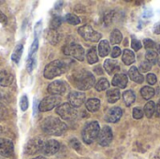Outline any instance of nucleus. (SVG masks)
I'll use <instances>...</instances> for the list:
<instances>
[{
    "instance_id": "nucleus-1",
    "label": "nucleus",
    "mask_w": 160,
    "mask_h": 159,
    "mask_svg": "<svg viewBox=\"0 0 160 159\" xmlns=\"http://www.w3.org/2000/svg\"><path fill=\"white\" fill-rule=\"evenodd\" d=\"M67 125L59 118L49 116L45 118L41 123V129L48 135L61 136L67 131Z\"/></svg>"
},
{
    "instance_id": "nucleus-2",
    "label": "nucleus",
    "mask_w": 160,
    "mask_h": 159,
    "mask_svg": "<svg viewBox=\"0 0 160 159\" xmlns=\"http://www.w3.org/2000/svg\"><path fill=\"white\" fill-rule=\"evenodd\" d=\"M95 82L96 80L94 75L87 70H82L74 75V84L82 91H86L93 87Z\"/></svg>"
},
{
    "instance_id": "nucleus-3",
    "label": "nucleus",
    "mask_w": 160,
    "mask_h": 159,
    "mask_svg": "<svg viewBox=\"0 0 160 159\" xmlns=\"http://www.w3.org/2000/svg\"><path fill=\"white\" fill-rule=\"evenodd\" d=\"M67 65L62 60H54L48 64L45 68L43 75L48 80H52L56 77L61 76L67 71Z\"/></svg>"
},
{
    "instance_id": "nucleus-4",
    "label": "nucleus",
    "mask_w": 160,
    "mask_h": 159,
    "mask_svg": "<svg viewBox=\"0 0 160 159\" xmlns=\"http://www.w3.org/2000/svg\"><path fill=\"white\" fill-rule=\"evenodd\" d=\"M100 127L99 124L96 121L88 123L82 129V141L86 144H91L95 142V140L98 139V136L99 134Z\"/></svg>"
},
{
    "instance_id": "nucleus-5",
    "label": "nucleus",
    "mask_w": 160,
    "mask_h": 159,
    "mask_svg": "<svg viewBox=\"0 0 160 159\" xmlns=\"http://www.w3.org/2000/svg\"><path fill=\"white\" fill-rule=\"evenodd\" d=\"M56 113L66 121H73L77 117V111L68 103H63L56 107Z\"/></svg>"
},
{
    "instance_id": "nucleus-6",
    "label": "nucleus",
    "mask_w": 160,
    "mask_h": 159,
    "mask_svg": "<svg viewBox=\"0 0 160 159\" xmlns=\"http://www.w3.org/2000/svg\"><path fill=\"white\" fill-rule=\"evenodd\" d=\"M43 143L44 141L41 140L40 138H33L29 140L24 145V154L27 156H32L41 153Z\"/></svg>"
},
{
    "instance_id": "nucleus-7",
    "label": "nucleus",
    "mask_w": 160,
    "mask_h": 159,
    "mask_svg": "<svg viewBox=\"0 0 160 159\" xmlns=\"http://www.w3.org/2000/svg\"><path fill=\"white\" fill-rule=\"evenodd\" d=\"M78 32L81 35V37L87 41L98 42L101 37V35L98 32L95 31L90 25H83L80 27L78 29Z\"/></svg>"
},
{
    "instance_id": "nucleus-8",
    "label": "nucleus",
    "mask_w": 160,
    "mask_h": 159,
    "mask_svg": "<svg viewBox=\"0 0 160 159\" xmlns=\"http://www.w3.org/2000/svg\"><path fill=\"white\" fill-rule=\"evenodd\" d=\"M61 102V97L58 96H49L46 97L41 100L38 106V110L40 112H50L53 108H55L57 105H59Z\"/></svg>"
},
{
    "instance_id": "nucleus-9",
    "label": "nucleus",
    "mask_w": 160,
    "mask_h": 159,
    "mask_svg": "<svg viewBox=\"0 0 160 159\" xmlns=\"http://www.w3.org/2000/svg\"><path fill=\"white\" fill-rule=\"evenodd\" d=\"M112 141V131L111 127H104L98 136V142L101 146H108Z\"/></svg>"
},
{
    "instance_id": "nucleus-10",
    "label": "nucleus",
    "mask_w": 160,
    "mask_h": 159,
    "mask_svg": "<svg viewBox=\"0 0 160 159\" xmlns=\"http://www.w3.org/2000/svg\"><path fill=\"white\" fill-rule=\"evenodd\" d=\"M60 149V143L55 140H48L43 143L41 153L45 156H53Z\"/></svg>"
},
{
    "instance_id": "nucleus-11",
    "label": "nucleus",
    "mask_w": 160,
    "mask_h": 159,
    "mask_svg": "<svg viewBox=\"0 0 160 159\" xmlns=\"http://www.w3.org/2000/svg\"><path fill=\"white\" fill-rule=\"evenodd\" d=\"M14 154V145L11 141L0 138V156L10 157Z\"/></svg>"
},
{
    "instance_id": "nucleus-12",
    "label": "nucleus",
    "mask_w": 160,
    "mask_h": 159,
    "mask_svg": "<svg viewBox=\"0 0 160 159\" xmlns=\"http://www.w3.org/2000/svg\"><path fill=\"white\" fill-rule=\"evenodd\" d=\"M68 104L74 108L81 107L85 101V95L80 91H72L68 95Z\"/></svg>"
},
{
    "instance_id": "nucleus-13",
    "label": "nucleus",
    "mask_w": 160,
    "mask_h": 159,
    "mask_svg": "<svg viewBox=\"0 0 160 159\" xmlns=\"http://www.w3.org/2000/svg\"><path fill=\"white\" fill-rule=\"evenodd\" d=\"M66 89H67V86L64 82L54 81L48 85L47 90L52 96H59V95H63L66 92Z\"/></svg>"
},
{
    "instance_id": "nucleus-14",
    "label": "nucleus",
    "mask_w": 160,
    "mask_h": 159,
    "mask_svg": "<svg viewBox=\"0 0 160 159\" xmlns=\"http://www.w3.org/2000/svg\"><path fill=\"white\" fill-rule=\"evenodd\" d=\"M84 49L82 46L77 43H72L69 44V55H71L73 58L79 60V61H83L84 60Z\"/></svg>"
},
{
    "instance_id": "nucleus-15",
    "label": "nucleus",
    "mask_w": 160,
    "mask_h": 159,
    "mask_svg": "<svg viewBox=\"0 0 160 159\" xmlns=\"http://www.w3.org/2000/svg\"><path fill=\"white\" fill-rule=\"evenodd\" d=\"M122 114H123V111L121 110V108H118V107L112 108L108 111V112L106 113L105 119L109 123H116L120 120V118L122 117Z\"/></svg>"
},
{
    "instance_id": "nucleus-16",
    "label": "nucleus",
    "mask_w": 160,
    "mask_h": 159,
    "mask_svg": "<svg viewBox=\"0 0 160 159\" xmlns=\"http://www.w3.org/2000/svg\"><path fill=\"white\" fill-rule=\"evenodd\" d=\"M14 77L11 73L6 70H1L0 71V86L2 87H7L9 86L13 82Z\"/></svg>"
},
{
    "instance_id": "nucleus-17",
    "label": "nucleus",
    "mask_w": 160,
    "mask_h": 159,
    "mask_svg": "<svg viewBox=\"0 0 160 159\" xmlns=\"http://www.w3.org/2000/svg\"><path fill=\"white\" fill-rule=\"evenodd\" d=\"M128 84V77L125 74H116L112 80V85L119 88H126Z\"/></svg>"
},
{
    "instance_id": "nucleus-18",
    "label": "nucleus",
    "mask_w": 160,
    "mask_h": 159,
    "mask_svg": "<svg viewBox=\"0 0 160 159\" xmlns=\"http://www.w3.org/2000/svg\"><path fill=\"white\" fill-rule=\"evenodd\" d=\"M45 37L48 40V42L52 45H56L59 41L60 36L56 30L53 29H48L45 34Z\"/></svg>"
},
{
    "instance_id": "nucleus-19",
    "label": "nucleus",
    "mask_w": 160,
    "mask_h": 159,
    "mask_svg": "<svg viewBox=\"0 0 160 159\" xmlns=\"http://www.w3.org/2000/svg\"><path fill=\"white\" fill-rule=\"evenodd\" d=\"M104 68L109 74H112L114 72H118L119 67L116 61L112 60V59H107L104 62Z\"/></svg>"
},
{
    "instance_id": "nucleus-20",
    "label": "nucleus",
    "mask_w": 160,
    "mask_h": 159,
    "mask_svg": "<svg viewBox=\"0 0 160 159\" xmlns=\"http://www.w3.org/2000/svg\"><path fill=\"white\" fill-rule=\"evenodd\" d=\"M128 75H129V78L137 83H142L144 80L143 76L140 73V71L138 70L136 67H131V68L128 71Z\"/></svg>"
},
{
    "instance_id": "nucleus-21",
    "label": "nucleus",
    "mask_w": 160,
    "mask_h": 159,
    "mask_svg": "<svg viewBox=\"0 0 160 159\" xmlns=\"http://www.w3.org/2000/svg\"><path fill=\"white\" fill-rule=\"evenodd\" d=\"M86 109L91 112H96L100 108V101L98 98H90L85 103Z\"/></svg>"
},
{
    "instance_id": "nucleus-22",
    "label": "nucleus",
    "mask_w": 160,
    "mask_h": 159,
    "mask_svg": "<svg viewBox=\"0 0 160 159\" xmlns=\"http://www.w3.org/2000/svg\"><path fill=\"white\" fill-rule=\"evenodd\" d=\"M22 52H23V46L22 44H18L12 54H11V60L15 63V64H19L20 60H21V57H22Z\"/></svg>"
},
{
    "instance_id": "nucleus-23",
    "label": "nucleus",
    "mask_w": 160,
    "mask_h": 159,
    "mask_svg": "<svg viewBox=\"0 0 160 159\" xmlns=\"http://www.w3.org/2000/svg\"><path fill=\"white\" fill-rule=\"evenodd\" d=\"M120 98V91L116 88L110 89L107 92V99L110 103H115Z\"/></svg>"
},
{
    "instance_id": "nucleus-24",
    "label": "nucleus",
    "mask_w": 160,
    "mask_h": 159,
    "mask_svg": "<svg viewBox=\"0 0 160 159\" xmlns=\"http://www.w3.org/2000/svg\"><path fill=\"white\" fill-rule=\"evenodd\" d=\"M110 44L107 40H101L98 45V52L101 57H105L110 52Z\"/></svg>"
},
{
    "instance_id": "nucleus-25",
    "label": "nucleus",
    "mask_w": 160,
    "mask_h": 159,
    "mask_svg": "<svg viewBox=\"0 0 160 159\" xmlns=\"http://www.w3.org/2000/svg\"><path fill=\"white\" fill-rule=\"evenodd\" d=\"M123 62L125 63V65H131L134 63L135 61V55L133 53V52H131L130 50H125L124 53H123V57H122Z\"/></svg>"
},
{
    "instance_id": "nucleus-26",
    "label": "nucleus",
    "mask_w": 160,
    "mask_h": 159,
    "mask_svg": "<svg viewBox=\"0 0 160 159\" xmlns=\"http://www.w3.org/2000/svg\"><path fill=\"white\" fill-rule=\"evenodd\" d=\"M155 112H156V104L154 103V101L147 102L144 106V113L146 117L151 118L154 115Z\"/></svg>"
},
{
    "instance_id": "nucleus-27",
    "label": "nucleus",
    "mask_w": 160,
    "mask_h": 159,
    "mask_svg": "<svg viewBox=\"0 0 160 159\" xmlns=\"http://www.w3.org/2000/svg\"><path fill=\"white\" fill-rule=\"evenodd\" d=\"M123 97H124V101H125L127 106H130L135 101V94L131 90L126 91L123 95Z\"/></svg>"
},
{
    "instance_id": "nucleus-28",
    "label": "nucleus",
    "mask_w": 160,
    "mask_h": 159,
    "mask_svg": "<svg viewBox=\"0 0 160 159\" xmlns=\"http://www.w3.org/2000/svg\"><path fill=\"white\" fill-rule=\"evenodd\" d=\"M155 90L150 86H144L141 90V94L144 99H150L155 96Z\"/></svg>"
},
{
    "instance_id": "nucleus-29",
    "label": "nucleus",
    "mask_w": 160,
    "mask_h": 159,
    "mask_svg": "<svg viewBox=\"0 0 160 159\" xmlns=\"http://www.w3.org/2000/svg\"><path fill=\"white\" fill-rule=\"evenodd\" d=\"M122 38H123V37H122L121 32L118 29H114L111 34L110 40H111L112 44H118L122 41Z\"/></svg>"
},
{
    "instance_id": "nucleus-30",
    "label": "nucleus",
    "mask_w": 160,
    "mask_h": 159,
    "mask_svg": "<svg viewBox=\"0 0 160 159\" xmlns=\"http://www.w3.org/2000/svg\"><path fill=\"white\" fill-rule=\"evenodd\" d=\"M87 61L89 64H95L98 61V53H97V51H96V48H91L88 52H87Z\"/></svg>"
},
{
    "instance_id": "nucleus-31",
    "label": "nucleus",
    "mask_w": 160,
    "mask_h": 159,
    "mask_svg": "<svg viewBox=\"0 0 160 159\" xmlns=\"http://www.w3.org/2000/svg\"><path fill=\"white\" fill-rule=\"evenodd\" d=\"M109 87H110V83H109L108 80L105 79V78L100 79V80L96 83V90L98 91V92L104 91V90L108 89Z\"/></svg>"
},
{
    "instance_id": "nucleus-32",
    "label": "nucleus",
    "mask_w": 160,
    "mask_h": 159,
    "mask_svg": "<svg viewBox=\"0 0 160 159\" xmlns=\"http://www.w3.org/2000/svg\"><path fill=\"white\" fill-rule=\"evenodd\" d=\"M65 19H66V21H67L68 23H70V24H72V25H77V24H79V23L81 22L80 18H79L77 15L73 14V13H68V14H67L66 17H65Z\"/></svg>"
},
{
    "instance_id": "nucleus-33",
    "label": "nucleus",
    "mask_w": 160,
    "mask_h": 159,
    "mask_svg": "<svg viewBox=\"0 0 160 159\" xmlns=\"http://www.w3.org/2000/svg\"><path fill=\"white\" fill-rule=\"evenodd\" d=\"M62 23V20L61 17L59 16H54L52 20H51V23H50V29H53L56 30Z\"/></svg>"
},
{
    "instance_id": "nucleus-34",
    "label": "nucleus",
    "mask_w": 160,
    "mask_h": 159,
    "mask_svg": "<svg viewBox=\"0 0 160 159\" xmlns=\"http://www.w3.org/2000/svg\"><path fill=\"white\" fill-rule=\"evenodd\" d=\"M28 107H29L28 97L26 95H23L20 99V108L22 110V112H26L28 110Z\"/></svg>"
},
{
    "instance_id": "nucleus-35",
    "label": "nucleus",
    "mask_w": 160,
    "mask_h": 159,
    "mask_svg": "<svg viewBox=\"0 0 160 159\" xmlns=\"http://www.w3.org/2000/svg\"><path fill=\"white\" fill-rule=\"evenodd\" d=\"M158 60V53L154 51H148L146 53V61L151 64H155Z\"/></svg>"
},
{
    "instance_id": "nucleus-36",
    "label": "nucleus",
    "mask_w": 160,
    "mask_h": 159,
    "mask_svg": "<svg viewBox=\"0 0 160 159\" xmlns=\"http://www.w3.org/2000/svg\"><path fill=\"white\" fill-rule=\"evenodd\" d=\"M38 38L35 37V39L30 47V50H29V57H33L35 55V53L38 52Z\"/></svg>"
},
{
    "instance_id": "nucleus-37",
    "label": "nucleus",
    "mask_w": 160,
    "mask_h": 159,
    "mask_svg": "<svg viewBox=\"0 0 160 159\" xmlns=\"http://www.w3.org/2000/svg\"><path fill=\"white\" fill-rule=\"evenodd\" d=\"M36 59H35V57L33 56V57H28V59H27V62H26V69H27V71L29 72V73H31L32 71H33V69L35 68V67H36Z\"/></svg>"
},
{
    "instance_id": "nucleus-38",
    "label": "nucleus",
    "mask_w": 160,
    "mask_h": 159,
    "mask_svg": "<svg viewBox=\"0 0 160 159\" xmlns=\"http://www.w3.org/2000/svg\"><path fill=\"white\" fill-rule=\"evenodd\" d=\"M151 68H152V64L149 63L148 61L142 62V65H141V67H140V70L142 72H148Z\"/></svg>"
},
{
    "instance_id": "nucleus-39",
    "label": "nucleus",
    "mask_w": 160,
    "mask_h": 159,
    "mask_svg": "<svg viewBox=\"0 0 160 159\" xmlns=\"http://www.w3.org/2000/svg\"><path fill=\"white\" fill-rule=\"evenodd\" d=\"M143 116V112L141 108H135L133 110V117L135 119H141Z\"/></svg>"
},
{
    "instance_id": "nucleus-40",
    "label": "nucleus",
    "mask_w": 160,
    "mask_h": 159,
    "mask_svg": "<svg viewBox=\"0 0 160 159\" xmlns=\"http://www.w3.org/2000/svg\"><path fill=\"white\" fill-rule=\"evenodd\" d=\"M131 47H132L133 50L139 51V50L142 49V42H141V41H139V40H137V39H133V40L131 41Z\"/></svg>"
},
{
    "instance_id": "nucleus-41",
    "label": "nucleus",
    "mask_w": 160,
    "mask_h": 159,
    "mask_svg": "<svg viewBox=\"0 0 160 159\" xmlns=\"http://www.w3.org/2000/svg\"><path fill=\"white\" fill-rule=\"evenodd\" d=\"M143 42H144V47H145L146 49H153V48L156 46V43H155L152 39H150V38L144 39Z\"/></svg>"
},
{
    "instance_id": "nucleus-42",
    "label": "nucleus",
    "mask_w": 160,
    "mask_h": 159,
    "mask_svg": "<svg viewBox=\"0 0 160 159\" xmlns=\"http://www.w3.org/2000/svg\"><path fill=\"white\" fill-rule=\"evenodd\" d=\"M146 79H147V82H148L149 84L154 85V84L157 82V76H156L155 74H153V73H149V74L147 75Z\"/></svg>"
},
{
    "instance_id": "nucleus-43",
    "label": "nucleus",
    "mask_w": 160,
    "mask_h": 159,
    "mask_svg": "<svg viewBox=\"0 0 160 159\" xmlns=\"http://www.w3.org/2000/svg\"><path fill=\"white\" fill-rule=\"evenodd\" d=\"M70 145H71V147H72L73 149H75V150H77V151H79L80 148H81V143L79 142V141H78L77 139H72V140L70 141Z\"/></svg>"
},
{
    "instance_id": "nucleus-44",
    "label": "nucleus",
    "mask_w": 160,
    "mask_h": 159,
    "mask_svg": "<svg viewBox=\"0 0 160 159\" xmlns=\"http://www.w3.org/2000/svg\"><path fill=\"white\" fill-rule=\"evenodd\" d=\"M120 54H121V50H120V48H119V47H114V48L112 49V57L116 58V57H118Z\"/></svg>"
},
{
    "instance_id": "nucleus-45",
    "label": "nucleus",
    "mask_w": 160,
    "mask_h": 159,
    "mask_svg": "<svg viewBox=\"0 0 160 159\" xmlns=\"http://www.w3.org/2000/svg\"><path fill=\"white\" fill-rule=\"evenodd\" d=\"M6 115H7V109L5 108V106L3 104L0 103V119L5 118Z\"/></svg>"
},
{
    "instance_id": "nucleus-46",
    "label": "nucleus",
    "mask_w": 160,
    "mask_h": 159,
    "mask_svg": "<svg viewBox=\"0 0 160 159\" xmlns=\"http://www.w3.org/2000/svg\"><path fill=\"white\" fill-rule=\"evenodd\" d=\"M0 22L4 25H6L8 23V18L2 11H0Z\"/></svg>"
},
{
    "instance_id": "nucleus-47",
    "label": "nucleus",
    "mask_w": 160,
    "mask_h": 159,
    "mask_svg": "<svg viewBox=\"0 0 160 159\" xmlns=\"http://www.w3.org/2000/svg\"><path fill=\"white\" fill-rule=\"evenodd\" d=\"M154 32L156 34H160V22L156 23V25L154 26Z\"/></svg>"
},
{
    "instance_id": "nucleus-48",
    "label": "nucleus",
    "mask_w": 160,
    "mask_h": 159,
    "mask_svg": "<svg viewBox=\"0 0 160 159\" xmlns=\"http://www.w3.org/2000/svg\"><path fill=\"white\" fill-rule=\"evenodd\" d=\"M156 112H157V116L160 117V100L158 101V105H157V108H156Z\"/></svg>"
},
{
    "instance_id": "nucleus-49",
    "label": "nucleus",
    "mask_w": 160,
    "mask_h": 159,
    "mask_svg": "<svg viewBox=\"0 0 160 159\" xmlns=\"http://www.w3.org/2000/svg\"><path fill=\"white\" fill-rule=\"evenodd\" d=\"M32 159H46L44 157H35V158H32Z\"/></svg>"
},
{
    "instance_id": "nucleus-50",
    "label": "nucleus",
    "mask_w": 160,
    "mask_h": 159,
    "mask_svg": "<svg viewBox=\"0 0 160 159\" xmlns=\"http://www.w3.org/2000/svg\"><path fill=\"white\" fill-rule=\"evenodd\" d=\"M157 50H158V53H160V44L157 46Z\"/></svg>"
},
{
    "instance_id": "nucleus-51",
    "label": "nucleus",
    "mask_w": 160,
    "mask_h": 159,
    "mask_svg": "<svg viewBox=\"0 0 160 159\" xmlns=\"http://www.w3.org/2000/svg\"><path fill=\"white\" fill-rule=\"evenodd\" d=\"M158 66L160 67V57L158 58Z\"/></svg>"
},
{
    "instance_id": "nucleus-52",
    "label": "nucleus",
    "mask_w": 160,
    "mask_h": 159,
    "mask_svg": "<svg viewBox=\"0 0 160 159\" xmlns=\"http://www.w3.org/2000/svg\"><path fill=\"white\" fill-rule=\"evenodd\" d=\"M1 3H4V1H0V4H1Z\"/></svg>"
},
{
    "instance_id": "nucleus-53",
    "label": "nucleus",
    "mask_w": 160,
    "mask_h": 159,
    "mask_svg": "<svg viewBox=\"0 0 160 159\" xmlns=\"http://www.w3.org/2000/svg\"><path fill=\"white\" fill-rule=\"evenodd\" d=\"M1 130H2V128H1V127H0V133H1Z\"/></svg>"
},
{
    "instance_id": "nucleus-54",
    "label": "nucleus",
    "mask_w": 160,
    "mask_h": 159,
    "mask_svg": "<svg viewBox=\"0 0 160 159\" xmlns=\"http://www.w3.org/2000/svg\"><path fill=\"white\" fill-rule=\"evenodd\" d=\"M1 97H2V96H1V94H0V99H1Z\"/></svg>"
}]
</instances>
